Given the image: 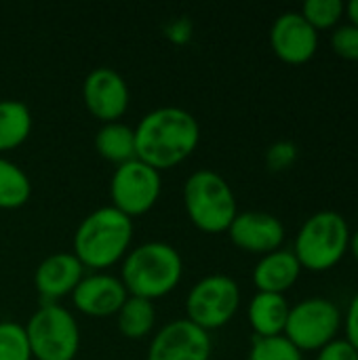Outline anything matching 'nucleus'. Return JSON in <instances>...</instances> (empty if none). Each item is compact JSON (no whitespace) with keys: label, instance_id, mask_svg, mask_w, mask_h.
<instances>
[{"label":"nucleus","instance_id":"f257e3e1","mask_svg":"<svg viewBox=\"0 0 358 360\" xmlns=\"http://www.w3.org/2000/svg\"><path fill=\"white\" fill-rule=\"evenodd\" d=\"M135 131V158L156 171L184 162L200 141V124L192 112L160 105L141 116Z\"/></svg>","mask_w":358,"mask_h":360},{"label":"nucleus","instance_id":"f03ea898","mask_svg":"<svg viewBox=\"0 0 358 360\" xmlns=\"http://www.w3.org/2000/svg\"><path fill=\"white\" fill-rule=\"evenodd\" d=\"M133 219L112 205L91 211L74 232V255L84 268L106 270L118 264L133 240Z\"/></svg>","mask_w":358,"mask_h":360},{"label":"nucleus","instance_id":"7ed1b4c3","mask_svg":"<svg viewBox=\"0 0 358 360\" xmlns=\"http://www.w3.org/2000/svg\"><path fill=\"white\" fill-rule=\"evenodd\" d=\"M184 276L181 253L162 240H148L122 257L120 281L129 295L150 302L171 293Z\"/></svg>","mask_w":358,"mask_h":360},{"label":"nucleus","instance_id":"20e7f679","mask_svg":"<svg viewBox=\"0 0 358 360\" xmlns=\"http://www.w3.org/2000/svg\"><path fill=\"white\" fill-rule=\"evenodd\" d=\"M350 226L348 219L338 211H319L310 215L293 245V253L302 270L327 272L333 270L350 247Z\"/></svg>","mask_w":358,"mask_h":360},{"label":"nucleus","instance_id":"39448f33","mask_svg":"<svg viewBox=\"0 0 358 360\" xmlns=\"http://www.w3.org/2000/svg\"><path fill=\"white\" fill-rule=\"evenodd\" d=\"M184 207L190 221L209 234L228 232L238 215L230 184L213 169H198L184 181Z\"/></svg>","mask_w":358,"mask_h":360},{"label":"nucleus","instance_id":"423d86ee","mask_svg":"<svg viewBox=\"0 0 358 360\" xmlns=\"http://www.w3.org/2000/svg\"><path fill=\"white\" fill-rule=\"evenodd\" d=\"M34 360H74L80 350V327L74 314L57 304H42L23 325Z\"/></svg>","mask_w":358,"mask_h":360},{"label":"nucleus","instance_id":"0eeeda50","mask_svg":"<svg viewBox=\"0 0 358 360\" xmlns=\"http://www.w3.org/2000/svg\"><path fill=\"white\" fill-rule=\"evenodd\" d=\"M344 325L342 310L327 297H308L300 304L291 306L285 338L304 354V352H319L333 340Z\"/></svg>","mask_w":358,"mask_h":360},{"label":"nucleus","instance_id":"6e6552de","mask_svg":"<svg viewBox=\"0 0 358 360\" xmlns=\"http://www.w3.org/2000/svg\"><path fill=\"white\" fill-rule=\"evenodd\" d=\"M241 306V289L228 274H209L196 281L186 295L188 321L205 331L228 325Z\"/></svg>","mask_w":358,"mask_h":360},{"label":"nucleus","instance_id":"1a4fd4ad","mask_svg":"<svg viewBox=\"0 0 358 360\" xmlns=\"http://www.w3.org/2000/svg\"><path fill=\"white\" fill-rule=\"evenodd\" d=\"M160 190V171H156L154 167L146 165L139 158L118 165L110 179L112 207H116L131 219L148 213L156 205Z\"/></svg>","mask_w":358,"mask_h":360},{"label":"nucleus","instance_id":"9d476101","mask_svg":"<svg viewBox=\"0 0 358 360\" xmlns=\"http://www.w3.org/2000/svg\"><path fill=\"white\" fill-rule=\"evenodd\" d=\"M211 352L213 342L209 331L188 319H175L156 331L146 360H209Z\"/></svg>","mask_w":358,"mask_h":360},{"label":"nucleus","instance_id":"9b49d317","mask_svg":"<svg viewBox=\"0 0 358 360\" xmlns=\"http://www.w3.org/2000/svg\"><path fill=\"white\" fill-rule=\"evenodd\" d=\"M129 84L114 68H93L82 82V101L87 110L101 122L120 120L129 108Z\"/></svg>","mask_w":358,"mask_h":360},{"label":"nucleus","instance_id":"f8f14e48","mask_svg":"<svg viewBox=\"0 0 358 360\" xmlns=\"http://www.w3.org/2000/svg\"><path fill=\"white\" fill-rule=\"evenodd\" d=\"M270 44L281 61L302 65L317 55L319 32L302 17L300 11H287L274 19L270 27Z\"/></svg>","mask_w":358,"mask_h":360},{"label":"nucleus","instance_id":"ddd939ff","mask_svg":"<svg viewBox=\"0 0 358 360\" xmlns=\"http://www.w3.org/2000/svg\"><path fill=\"white\" fill-rule=\"evenodd\" d=\"M228 236L238 249L266 255L281 249V245L285 243V226L272 213L245 211L234 217L228 228Z\"/></svg>","mask_w":358,"mask_h":360},{"label":"nucleus","instance_id":"4468645a","mask_svg":"<svg viewBox=\"0 0 358 360\" xmlns=\"http://www.w3.org/2000/svg\"><path fill=\"white\" fill-rule=\"evenodd\" d=\"M127 297L122 281L108 272L84 274L72 291L74 306L87 316H112L122 308Z\"/></svg>","mask_w":358,"mask_h":360},{"label":"nucleus","instance_id":"2eb2a0df","mask_svg":"<svg viewBox=\"0 0 358 360\" xmlns=\"http://www.w3.org/2000/svg\"><path fill=\"white\" fill-rule=\"evenodd\" d=\"M84 266L74 253L68 251H57L46 255L36 272H34V285L44 304L57 302L63 295H72L76 285L84 276Z\"/></svg>","mask_w":358,"mask_h":360},{"label":"nucleus","instance_id":"dca6fc26","mask_svg":"<svg viewBox=\"0 0 358 360\" xmlns=\"http://www.w3.org/2000/svg\"><path fill=\"white\" fill-rule=\"evenodd\" d=\"M302 266L293 251L276 249L260 257L253 268V285L262 293H279L285 295L300 278Z\"/></svg>","mask_w":358,"mask_h":360},{"label":"nucleus","instance_id":"f3484780","mask_svg":"<svg viewBox=\"0 0 358 360\" xmlns=\"http://www.w3.org/2000/svg\"><path fill=\"white\" fill-rule=\"evenodd\" d=\"M289 302L279 293H262L257 291L247 308V321L255 333V338H276L285 333Z\"/></svg>","mask_w":358,"mask_h":360},{"label":"nucleus","instance_id":"a211bd4d","mask_svg":"<svg viewBox=\"0 0 358 360\" xmlns=\"http://www.w3.org/2000/svg\"><path fill=\"white\" fill-rule=\"evenodd\" d=\"M95 150L101 158L114 162L116 167L135 158V131L120 122H101L95 133Z\"/></svg>","mask_w":358,"mask_h":360},{"label":"nucleus","instance_id":"6ab92c4d","mask_svg":"<svg viewBox=\"0 0 358 360\" xmlns=\"http://www.w3.org/2000/svg\"><path fill=\"white\" fill-rule=\"evenodd\" d=\"M32 112L19 99H0V156L19 148L32 133Z\"/></svg>","mask_w":358,"mask_h":360},{"label":"nucleus","instance_id":"aec40b11","mask_svg":"<svg viewBox=\"0 0 358 360\" xmlns=\"http://www.w3.org/2000/svg\"><path fill=\"white\" fill-rule=\"evenodd\" d=\"M156 323V308L154 302L146 297L129 295L122 308L116 312V325L118 331L127 340H141L152 333Z\"/></svg>","mask_w":358,"mask_h":360},{"label":"nucleus","instance_id":"412c9836","mask_svg":"<svg viewBox=\"0 0 358 360\" xmlns=\"http://www.w3.org/2000/svg\"><path fill=\"white\" fill-rule=\"evenodd\" d=\"M32 196L27 173L13 160L0 156V209L11 211L23 207Z\"/></svg>","mask_w":358,"mask_h":360},{"label":"nucleus","instance_id":"4be33fe9","mask_svg":"<svg viewBox=\"0 0 358 360\" xmlns=\"http://www.w3.org/2000/svg\"><path fill=\"white\" fill-rule=\"evenodd\" d=\"M300 13L317 32H321L338 27V23L346 15V4L342 0H308L304 2Z\"/></svg>","mask_w":358,"mask_h":360},{"label":"nucleus","instance_id":"5701e85b","mask_svg":"<svg viewBox=\"0 0 358 360\" xmlns=\"http://www.w3.org/2000/svg\"><path fill=\"white\" fill-rule=\"evenodd\" d=\"M0 360H32L23 325L15 321H0Z\"/></svg>","mask_w":358,"mask_h":360},{"label":"nucleus","instance_id":"b1692460","mask_svg":"<svg viewBox=\"0 0 358 360\" xmlns=\"http://www.w3.org/2000/svg\"><path fill=\"white\" fill-rule=\"evenodd\" d=\"M247 360H304V354L285 338H253Z\"/></svg>","mask_w":358,"mask_h":360},{"label":"nucleus","instance_id":"393cba45","mask_svg":"<svg viewBox=\"0 0 358 360\" xmlns=\"http://www.w3.org/2000/svg\"><path fill=\"white\" fill-rule=\"evenodd\" d=\"M331 49L346 61H358V27L352 23L338 25L331 34Z\"/></svg>","mask_w":358,"mask_h":360},{"label":"nucleus","instance_id":"a878e982","mask_svg":"<svg viewBox=\"0 0 358 360\" xmlns=\"http://www.w3.org/2000/svg\"><path fill=\"white\" fill-rule=\"evenodd\" d=\"M298 160V146L293 141H274L266 150V167L274 173L287 171Z\"/></svg>","mask_w":358,"mask_h":360},{"label":"nucleus","instance_id":"bb28decb","mask_svg":"<svg viewBox=\"0 0 358 360\" xmlns=\"http://www.w3.org/2000/svg\"><path fill=\"white\" fill-rule=\"evenodd\" d=\"M317 360H358V352L346 340H333L317 352Z\"/></svg>","mask_w":358,"mask_h":360},{"label":"nucleus","instance_id":"cd10ccee","mask_svg":"<svg viewBox=\"0 0 358 360\" xmlns=\"http://www.w3.org/2000/svg\"><path fill=\"white\" fill-rule=\"evenodd\" d=\"M192 32H194V25H192V21H190L188 17H177V19H173V21H169V23L165 25V36H167L171 42H175V44H186V42H190Z\"/></svg>","mask_w":358,"mask_h":360},{"label":"nucleus","instance_id":"c85d7f7f","mask_svg":"<svg viewBox=\"0 0 358 360\" xmlns=\"http://www.w3.org/2000/svg\"><path fill=\"white\" fill-rule=\"evenodd\" d=\"M344 331H346V342L358 352V293L348 304L346 316H344Z\"/></svg>","mask_w":358,"mask_h":360},{"label":"nucleus","instance_id":"c756f323","mask_svg":"<svg viewBox=\"0 0 358 360\" xmlns=\"http://www.w3.org/2000/svg\"><path fill=\"white\" fill-rule=\"evenodd\" d=\"M346 15H348V23H352V25H357L358 27V0H352V2H348L346 4Z\"/></svg>","mask_w":358,"mask_h":360},{"label":"nucleus","instance_id":"7c9ffc66","mask_svg":"<svg viewBox=\"0 0 358 360\" xmlns=\"http://www.w3.org/2000/svg\"><path fill=\"white\" fill-rule=\"evenodd\" d=\"M348 251L352 253V257L358 262V230L357 232H352V236H350V247H348Z\"/></svg>","mask_w":358,"mask_h":360}]
</instances>
